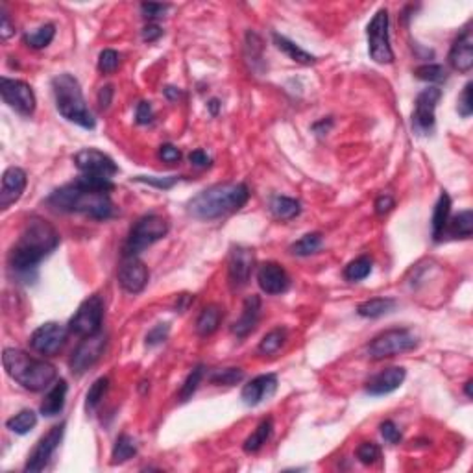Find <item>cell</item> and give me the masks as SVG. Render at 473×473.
<instances>
[{"instance_id":"obj_1","label":"cell","mask_w":473,"mask_h":473,"mask_svg":"<svg viewBox=\"0 0 473 473\" xmlns=\"http://www.w3.org/2000/svg\"><path fill=\"white\" fill-rule=\"evenodd\" d=\"M60 233L45 219L32 217L22 228L19 239L10 249V268L25 280L36 277L37 266L60 246Z\"/></svg>"},{"instance_id":"obj_2","label":"cell","mask_w":473,"mask_h":473,"mask_svg":"<svg viewBox=\"0 0 473 473\" xmlns=\"http://www.w3.org/2000/svg\"><path fill=\"white\" fill-rule=\"evenodd\" d=\"M46 205L57 213H82L97 220H106L115 213L109 193L89 188L80 179L56 188L46 198Z\"/></svg>"},{"instance_id":"obj_3","label":"cell","mask_w":473,"mask_h":473,"mask_svg":"<svg viewBox=\"0 0 473 473\" xmlns=\"http://www.w3.org/2000/svg\"><path fill=\"white\" fill-rule=\"evenodd\" d=\"M248 200L249 191L245 184H219L196 194L187 211L198 220H217L242 209Z\"/></svg>"},{"instance_id":"obj_4","label":"cell","mask_w":473,"mask_h":473,"mask_svg":"<svg viewBox=\"0 0 473 473\" xmlns=\"http://www.w3.org/2000/svg\"><path fill=\"white\" fill-rule=\"evenodd\" d=\"M2 364L6 373L19 383L22 388L32 392H41L56 379L57 371L54 364L28 355L26 351L6 348L2 353Z\"/></svg>"},{"instance_id":"obj_5","label":"cell","mask_w":473,"mask_h":473,"mask_svg":"<svg viewBox=\"0 0 473 473\" xmlns=\"http://www.w3.org/2000/svg\"><path fill=\"white\" fill-rule=\"evenodd\" d=\"M52 91H54V98H56L57 111L63 118H67L69 123L85 128V130H95L97 121L87 107L82 85L76 78L69 72L57 74L56 78H52Z\"/></svg>"},{"instance_id":"obj_6","label":"cell","mask_w":473,"mask_h":473,"mask_svg":"<svg viewBox=\"0 0 473 473\" xmlns=\"http://www.w3.org/2000/svg\"><path fill=\"white\" fill-rule=\"evenodd\" d=\"M168 233V222L161 214H144L133 224L124 245V257H137L148 246L156 245Z\"/></svg>"},{"instance_id":"obj_7","label":"cell","mask_w":473,"mask_h":473,"mask_svg":"<svg viewBox=\"0 0 473 473\" xmlns=\"http://www.w3.org/2000/svg\"><path fill=\"white\" fill-rule=\"evenodd\" d=\"M418 346V336L411 329H388L377 335L368 346V355L376 361L402 355Z\"/></svg>"},{"instance_id":"obj_8","label":"cell","mask_w":473,"mask_h":473,"mask_svg":"<svg viewBox=\"0 0 473 473\" xmlns=\"http://www.w3.org/2000/svg\"><path fill=\"white\" fill-rule=\"evenodd\" d=\"M368 36V52L370 57L379 65H388L394 62V50L390 46V36H388V11L383 8L373 15L366 28Z\"/></svg>"},{"instance_id":"obj_9","label":"cell","mask_w":473,"mask_h":473,"mask_svg":"<svg viewBox=\"0 0 473 473\" xmlns=\"http://www.w3.org/2000/svg\"><path fill=\"white\" fill-rule=\"evenodd\" d=\"M104 320V301L98 294L89 296L83 300L69 322V331L78 336H92L100 333Z\"/></svg>"},{"instance_id":"obj_10","label":"cell","mask_w":473,"mask_h":473,"mask_svg":"<svg viewBox=\"0 0 473 473\" xmlns=\"http://www.w3.org/2000/svg\"><path fill=\"white\" fill-rule=\"evenodd\" d=\"M63 434H65V422L60 423V425H54L50 431L46 432L45 437L36 444V448L32 449L30 455H28L25 472L26 473L43 472V469L46 468V464L50 462L52 455H54L56 449L60 448V444H62L63 440Z\"/></svg>"},{"instance_id":"obj_11","label":"cell","mask_w":473,"mask_h":473,"mask_svg":"<svg viewBox=\"0 0 473 473\" xmlns=\"http://www.w3.org/2000/svg\"><path fill=\"white\" fill-rule=\"evenodd\" d=\"M0 92L4 102L15 109L17 113H21L25 117L32 115L36 111V95L34 89L22 80H13V78H2L0 80Z\"/></svg>"},{"instance_id":"obj_12","label":"cell","mask_w":473,"mask_h":473,"mask_svg":"<svg viewBox=\"0 0 473 473\" xmlns=\"http://www.w3.org/2000/svg\"><path fill=\"white\" fill-rule=\"evenodd\" d=\"M74 165L78 170L85 176H97V178L111 179L118 172L117 163L113 161L107 153L95 150V148H85L74 156Z\"/></svg>"},{"instance_id":"obj_13","label":"cell","mask_w":473,"mask_h":473,"mask_svg":"<svg viewBox=\"0 0 473 473\" xmlns=\"http://www.w3.org/2000/svg\"><path fill=\"white\" fill-rule=\"evenodd\" d=\"M106 344H107V336L104 333H97V335L92 336H85L78 348L72 353L71 359V370L74 373H83L89 368H92L100 361V357L104 355V351H106Z\"/></svg>"},{"instance_id":"obj_14","label":"cell","mask_w":473,"mask_h":473,"mask_svg":"<svg viewBox=\"0 0 473 473\" xmlns=\"http://www.w3.org/2000/svg\"><path fill=\"white\" fill-rule=\"evenodd\" d=\"M67 329L57 322H46L37 327L30 336V348L41 355H56L65 346Z\"/></svg>"},{"instance_id":"obj_15","label":"cell","mask_w":473,"mask_h":473,"mask_svg":"<svg viewBox=\"0 0 473 473\" xmlns=\"http://www.w3.org/2000/svg\"><path fill=\"white\" fill-rule=\"evenodd\" d=\"M440 98H442V91L438 87H427L418 95L414 113H412V128L416 132H431L434 126V111H437V104Z\"/></svg>"},{"instance_id":"obj_16","label":"cell","mask_w":473,"mask_h":473,"mask_svg":"<svg viewBox=\"0 0 473 473\" xmlns=\"http://www.w3.org/2000/svg\"><path fill=\"white\" fill-rule=\"evenodd\" d=\"M252 268H254V252L245 246H233L228 261V277L231 289L239 290L248 285Z\"/></svg>"},{"instance_id":"obj_17","label":"cell","mask_w":473,"mask_h":473,"mask_svg":"<svg viewBox=\"0 0 473 473\" xmlns=\"http://www.w3.org/2000/svg\"><path fill=\"white\" fill-rule=\"evenodd\" d=\"M118 285L123 287L130 294H139L143 292L150 280V272L146 265L137 257H124V261L118 266Z\"/></svg>"},{"instance_id":"obj_18","label":"cell","mask_w":473,"mask_h":473,"mask_svg":"<svg viewBox=\"0 0 473 473\" xmlns=\"http://www.w3.org/2000/svg\"><path fill=\"white\" fill-rule=\"evenodd\" d=\"M257 283L266 294H283L290 287V277L287 270L277 263H263L257 270Z\"/></svg>"},{"instance_id":"obj_19","label":"cell","mask_w":473,"mask_h":473,"mask_svg":"<svg viewBox=\"0 0 473 473\" xmlns=\"http://www.w3.org/2000/svg\"><path fill=\"white\" fill-rule=\"evenodd\" d=\"M28 176L22 168L10 167L2 176V187H0V209H8L15 202H19L25 193Z\"/></svg>"},{"instance_id":"obj_20","label":"cell","mask_w":473,"mask_h":473,"mask_svg":"<svg viewBox=\"0 0 473 473\" xmlns=\"http://www.w3.org/2000/svg\"><path fill=\"white\" fill-rule=\"evenodd\" d=\"M275 388H277V377L274 373H263V376L254 377L248 385H245L240 392V399L248 407H257L259 403L274 396Z\"/></svg>"},{"instance_id":"obj_21","label":"cell","mask_w":473,"mask_h":473,"mask_svg":"<svg viewBox=\"0 0 473 473\" xmlns=\"http://www.w3.org/2000/svg\"><path fill=\"white\" fill-rule=\"evenodd\" d=\"M405 377H407L405 368H387V370L379 371L373 377H370V381L366 383V392L370 396H387V394H392V392L402 387Z\"/></svg>"},{"instance_id":"obj_22","label":"cell","mask_w":473,"mask_h":473,"mask_svg":"<svg viewBox=\"0 0 473 473\" xmlns=\"http://www.w3.org/2000/svg\"><path fill=\"white\" fill-rule=\"evenodd\" d=\"M449 65L458 72H469L473 67V36L472 32L466 30L457 37L449 50Z\"/></svg>"},{"instance_id":"obj_23","label":"cell","mask_w":473,"mask_h":473,"mask_svg":"<svg viewBox=\"0 0 473 473\" xmlns=\"http://www.w3.org/2000/svg\"><path fill=\"white\" fill-rule=\"evenodd\" d=\"M261 316V298L259 296H248L245 300V306H242V313H240V318L233 324L231 331L239 338H245L248 336L252 331L255 329L257 322H259Z\"/></svg>"},{"instance_id":"obj_24","label":"cell","mask_w":473,"mask_h":473,"mask_svg":"<svg viewBox=\"0 0 473 473\" xmlns=\"http://www.w3.org/2000/svg\"><path fill=\"white\" fill-rule=\"evenodd\" d=\"M67 390H69V387H67L65 379H60V381L50 388V392H48L45 396V399H43L41 409H39L43 416L54 418L63 411L67 399Z\"/></svg>"},{"instance_id":"obj_25","label":"cell","mask_w":473,"mask_h":473,"mask_svg":"<svg viewBox=\"0 0 473 473\" xmlns=\"http://www.w3.org/2000/svg\"><path fill=\"white\" fill-rule=\"evenodd\" d=\"M449 213H451V198H449L448 193L440 194L437 205H434V211H432V239L442 240V237L446 235V228H448L449 222Z\"/></svg>"},{"instance_id":"obj_26","label":"cell","mask_w":473,"mask_h":473,"mask_svg":"<svg viewBox=\"0 0 473 473\" xmlns=\"http://www.w3.org/2000/svg\"><path fill=\"white\" fill-rule=\"evenodd\" d=\"M272 37H274L275 46H277V48H280L283 54H287V56H289L292 62L301 63V65H313V63L316 62V57L313 56V54H309V52H306L303 48H300V46L296 45L294 41L287 39L285 36L274 34Z\"/></svg>"},{"instance_id":"obj_27","label":"cell","mask_w":473,"mask_h":473,"mask_svg":"<svg viewBox=\"0 0 473 473\" xmlns=\"http://www.w3.org/2000/svg\"><path fill=\"white\" fill-rule=\"evenodd\" d=\"M270 211L275 219L292 220L301 213V204L296 198H289V196H274L270 200Z\"/></svg>"},{"instance_id":"obj_28","label":"cell","mask_w":473,"mask_h":473,"mask_svg":"<svg viewBox=\"0 0 473 473\" xmlns=\"http://www.w3.org/2000/svg\"><path fill=\"white\" fill-rule=\"evenodd\" d=\"M396 307V300L392 298H371V300L362 301L357 307V315L362 318H379L383 315H388Z\"/></svg>"},{"instance_id":"obj_29","label":"cell","mask_w":473,"mask_h":473,"mask_svg":"<svg viewBox=\"0 0 473 473\" xmlns=\"http://www.w3.org/2000/svg\"><path fill=\"white\" fill-rule=\"evenodd\" d=\"M220 320H222V309L219 306H207L196 320V333L200 336L213 335L214 331L219 329Z\"/></svg>"},{"instance_id":"obj_30","label":"cell","mask_w":473,"mask_h":473,"mask_svg":"<svg viewBox=\"0 0 473 473\" xmlns=\"http://www.w3.org/2000/svg\"><path fill=\"white\" fill-rule=\"evenodd\" d=\"M272 432H274V420H272V418H266V420H263V422L257 425V429L246 438L242 449H245L246 453H257L266 442H268V438L272 437Z\"/></svg>"},{"instance_id":"obj_31","label":"cell","mask_w":473,"mask_h":473,"mask_svg":"<svg viewBox=\"0 0 473 473\" xmlns=\"http://www.w3.org/2000/svg\"><path fill=\"white\" fill-rule=\"evenodd\" d=\"M133 455H137V442H135V438L130 437V434H121V437L117 438L115 446H113L111 464L113 466L124 464L126 460H130Z\"/></svg>"},{"instance_id":"obj_32","label":"cell","mask_w":473,"mask_h":473,"mask_svg":"<svg viewBox=\"0 0 473 473\" xmlns=\"http://www.w3.org/2000/svg\"><path fill=\"white\" fill-rule=\"evenodd\" d=\"M446 233H449L455 239H469L473 233V213L469 209L458 213L451 222H448Z\"/></svg>"},{"instance_id":"obj_33","label":"cell","mask_w":473,"mask_h":473,"mask_svg":"<svg viewBox=\"0 0 473 473\" xmlns=\"http://www.w3.org/2000/svg\"><path fill=\"white\" fill-rule=\"evenodd\" d=\"M322 245H324V239H322L320 233H307L300 240H296L294 245H290L289 252L292 255H298V257H307V255L316 254L322 248Z\"/></svg>"},{"instance_id":"obj_34","label":"cell","mask_w":473,"mask_h":473,"mask_svg":"<svg viewBox=\"0 0 473 473\" xmlns=\"http://www.w3.org/2000/svg\"><path fill=\"white\" fill-rule=\"evenodd\" d=\"M37 425V414L30 409H25L15 416H11L8 422H6V427L10 429L11 432H15V434H26V432H30L32 429Z\"/></svg>"},{"instance_id":"obj_35","label":"cell","mask_w":473,"mask_h":473,"mask_svg":"<svg viewBox=\"0 0 473 473\" xmlns=\"http://www.w3.org/2000/svg\"><path fill=\"white\" fill-rule=\"evenodd\" d=\"M371 268H373V261L368 255H361L344 268V277L348 281H362L371 274Z\"/></svg>"},{"instance_id":"obj_36","label":"cell","mask_w":473,"mask_h":473,"mask_svg":"<svg viewBox=\"0 0 473 473\" xmlns=\"http://www.w3.org/2000/svg\"><path fill=\"white\" fill-rule=\"evenodd\" d=\"M54 36H56V26L45 25L41 26L39 30L32 32V34H26L25 43L30 46V48H34V50H41V48H46V46L50 45Z\"/></svg>"},{"instance_id":"obj_37","label":"cell","mask_w":473,"mask_h":473,"mask_svg":"<svg viewBox=\"0 0 473 473\" xmlns=\"http://www.w3.org/2000/svg\"><path fill=\"white\" fill-rule=\"evenodd\" d=\"M287 341V329L283 327H277V329H272L270 333H266L263 336V341L259 342V353L263 355H272L275 351H280V348L285 344Z\"/></svg>"},{"instance_id":"obj_38","label":"cell","mask_w":473,"mask_h":473,"mask_svg":"<svg viewBox=\"0 0 473 473\" xmlns=\"http://www.w3.org/2000/svg\"><path fill=\"white\" fill-rule=\"evenodd\" d=\"M414 76L418 80H423V82L440 83L448 80V71L442 65H438V63H425V65H420L418 69H414Z\"/></svg>"},{"instance_id":"obj_39","label":"cell","mask_w":473,"mask_h":473,"mask_svg":"<svg viewBox=\"0 0 473 473\" xmlns=\"http://www.w3.org/2000/svg\"><path fill=\"white\" fill-rule=\"evenodd\" d=\"M107 388H109V379L107 377H100L97 381L92 383L91 388L87 390L85 396V411H95L98 407V403L102 402L104 396H106Z\"/></svg>"},{"instance_id":"obj_40","label":"cell","mask_w":473,"mask_h":473,"mask_svg":"<svg viewBox=\"0 0 473 473\" xmlns=\"http://www.w3.org/2000/svg\"><path fill=\"white\" fill-rule=\"evenodd\" d=\"M202 379H204V366L198 364V366L188 373L185 383L181 385V390H179V402H188V399L193 397L194 392L198 390Z\"/></svg>"},{"instance_id":"obj_41","label":"cell","mask_w":473,"mask_h":473,"mask_svg":"<svg viewBox=\"0 0 473 473\" xmlns=\"http://www.w3.org/2000/svg\"><path fill=\"white\" fill-rule=\"evenodd\" d=\"M213 385H226V387H233L237 383L245 379V371L240 368H224V370H217L213 376L209 377Z\"/></svg>"},{"instance_id":"obj_42","label":"cell","mask_w":473,"mask_h":473,"mask_svg":"<svg viewBox=\"0 0 473 473\" xmlns=\"http://www.w3.org/2000/svg\"><path fill=\"white\" fill-rule=\"evenodd\" d=\"M118 63H121L118 52L113 50V48H106L98 56V71L102 72V74H111V72H115L118 69Z\"/></svg>"},{"instance_id":"obj_43","label":"cell","mask_w":473,"mask_h":473,"mask_svg":"<svg viewBox=\"0 0 473 473\" xmlns=\"http://www.w3.org/2000/svg\"><path fill=\"white\" fill-rule=\"evenodd\" d=\"M357 458L364 466H370V464L377 462L381 458V449H379V446L376 442H362L357 448Z\"/></svg>"},{"instance_id":"obj_44","label":"cell","mask_w":473,"mask_h":473,"mask_svg":"<svg viewBox=\"0 0 473 473\" xmlns=\"http://www.w3.org/2000/svg\"><path fill=\"white\" fill-rule=\"evenodd\" d=\"M472 87L473 83L468 82L466 85H464V91L462 95L458 97V106H457V111L460 113V117L468 118L472 117L473 113V102H472Z\"/></svg>"},{"instance_id":"obj_45","label":"cell","mask_w":473,"mask_h":473,"mask_svg":"<svg viewBox=\"0 0 473 473\" xmlns=\"http://www.w3.org/2000/svg\"><path fill=\"white\" fill-rule=\"evenodd\" d=\"M133 179H135V181H141V184H148V185H153V187H158V188H163V191H167V188H172L174 185L179 181L178 176H168V178H156V176H137V178H133Z\"/></svg>"},{"instance_id":"obj_46","label":"cell","mask_w":473,"mask_h":473,"mask_svg":"<svg viewBox=\"0 0 473 473\" xmlns=\"http://www.w3.org/2000/svg\"><path fill=\"white\" fill-rule=\"evenodd\" d=\"M168 331H170V326H168V324H158L156 327H152L146 335V346L150 348L158 346V344L167 341Z\"/></svg>"},{"instance_id":"obj_47","label":"cell","mask_w":473,"mask_h":473,"mask_svg":"<svg viewBox=\"0 0 473 473\" xmlns=\"http://www.w3.org/2000/svg\"><path fill=\"white\" fill-rule=\"evenodd\" d=\"M170 8L168 4H156V2H144L141 4V13H143L144 19L148 21H153V19H161V17L167 13V10Z\"/></svg>"},{"instance_id":"obj_48","label":"cell","mask_w":473,"mask_h":473,"mask_svg":"<svg viewBox=\"0 0 473 473\" xmlns=\"http://www.w3.org/2000/svg\"><path fill=\"white\" fill-rule=\"evenodd\" d=\"M379 429H381L383 438H385L388 444H399V442H402V438H403L402 431H399L396 423L390 422V420L383 422L381 425H379Z\"/></svg>"},{"instance_id":"obj_49","label":"cell","mask_w":473,"mask_h":473,"mask_svg":"<svg viewBox=\"0 0 473 473\" xmlns=\"http://www.w3.org/2000/svg\"><path fill=\"white\" fill-rule=\"evenodd\" d=\"M153 118V109L150 106V102H139L137 109H135V121L137 124L144 126V124H150Z\"/></svg>"},{"instance_id":"obj_50","label":"cell","mask_w":473,"mask_h":473,"mask_svg":"<svg viewBox=\"0 0 473 473\" xmlns=\"http://www.w3.org/2000/svg\"><path fill=\"white\" fill-rule=\"evenodd\" d=\"M159 158L163 159L165 163H178L179 159H181V152L174 144H163V146L159 148Z\"/></svg>"},{"instance_id":"obj_51","label":"cell","mask_w":473,"mask_h":473,"mask_svg":"<svg viewBox=\"0 0 473 473\" xmlns=\"http://www.w3.org/2000/svg\"><path fill=\"white\" fill-rule=\"evenodd\" d=\"M188 161H191V165H194L196 168L211 167V158H209L204 150H194V152H191V156H188Z\"/></svg>"},{"instance_id":"obj_52","label":"cell","mask_w":473,"mask_h":473,"mask_svg":"<svg viewBox=\"0 0 473 473\" xmlns=\"http://www.w3.org/2000/svg\"><path fill=\"white\" fill-rule=\"evenodd\" d=\"M13 34H15V26L11 25L10 15L2 10V22H0V37H2V41H8Z\"/></svg>"},{"instance_id":"obj_53","label":"cell","mask_w":473,"mask_h":473,"mask_svg":"<svg viewBox=\"0 0 473 473\" xmlns=\"http://www.w3.org/2000/svg\"><path fill=\"white\" fill-rule=\"evenodd\" d=\"M394 205H396V202H394V198H392L390 194H381V196L376 200V213L377 214L388 213Z\"/></svg>"},{"instance_id":"obj_54","label":"cell","mask_w":473,"mask_h":473,"mask_svg":"<svg viewBox=\"0 0 473 473\" xmlns=\"http://www.w3.org/2000/svg\"><path fill=\"white\" fill-rule=\"evenodd\" d=\"M163 36V30H161V28H159L158 25H148V26H144V30H143V39L146 43H153V41H158L159 37Z\"/></svg>"},{"instance_id":"obj_55","label":"cell","mask_w":473,"mask_h":473,"mask_svg":"<svg viewBox=\"0 0 473 473\" xmlns=\"http://www.w3.org/2000/svg\"><path fill=\"white\" fill-rule=\"evenodd\" d=\"M113 85H106L100 89V92H98V106H100V109H107L109 107V104H111L113 100Z\"/></svg>"},{"instance_id":"obj_56","label":"cell","mask_w":473,"mask_h":473,"mask_svg":"<svg viewBox=\"0 0 473 473\" xmlns=\"http://www.w3.org/2000/svg\"><path fill=\"white\" fill-rule=\"evenodd\" d=\"M179 95H181V92H179L178 87H167V89H165V97H167L168 100H178Z\"/></svg>"},{"instance_id":"obj_57","label":"cell","mask_w":473,"mask_h":473,"mask_svg":"<svg viewBox=\"0 0 473 473\" xmlns=\"http://www.w3.org/2000/svg\"><path fill=\"white\" fill-rule=\"evenodd\" d=\"M207 107H209V111H211V115H219L220 102H219V100H217V98H213V100H209Z\"/></svg>"},{"instance_id":"obj_58","label":"cell","mask_w":473,"mask_h":473,"mask_svg":"<svg viewBox=\"0 0 473 473\" xmlns=\"http://www.w3.org/2000/svg\"><path fill=\"white\" fill-rule=\"evenodd\" d=\"M472 385H473V383L468 381V383H466V388H464V390H466V396H468V397H472Z\"/></svg>"}]
</instances>
